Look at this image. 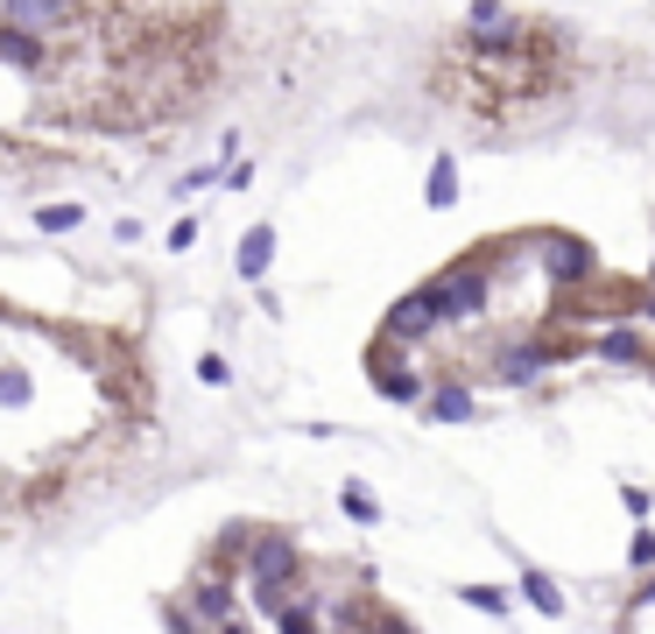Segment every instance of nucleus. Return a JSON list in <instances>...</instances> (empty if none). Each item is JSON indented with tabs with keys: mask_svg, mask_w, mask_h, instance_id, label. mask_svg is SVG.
I'll return each mask as SVG.
<instances>
[{
	"mask_svg": "<svg viewBox=\"0 0 655 634\" xmlns=\"http://www.w3.org/2000/svg\"><path fill=\"white\" fill-rule=\"evenodd\" d=\"M247 579H254V606L275 621V613L297 600V585H303V557H297V543H289L282 529H261L254 550H247Z\"/></svg>",
	"mask_w": 655,
	"mask_h": 634,
	"instance_id": "f257e3e1",
	"label": "nucleus"
},
{
	"mask_svg": "<svg viewBox=\"0 0 655 634\" xmlns=\"http://www.w3.org/2000/svg\"><path fill=\"white\" fill-rule=\"evenodd\" d=\"M423 290L437 297V311H445V324L451 318H479L487 311V297H493V276H487V254H466V261H451L437 282H423Z\"/></svg>",
	"mask_w": 655,
	"mask_h": 634,
	"instance_id": "f03ea898",
	"label": "nucleus"
},
{
	"mask_svg": "<svg viewBox=\"0 0 655 634\" xmlns=\"http://www.w3.org/2000/svg\"><path fill=\"white\" fill-rule=\"evenodd\" d=\"M437 324H445L437 297H430V290H409L388 318H381V345H388V353H409V345H423V339L437 332Z\"/></svg>",
	"mask_w": 655,
	"mask_h": 634,
	"instance_id": "7ed1b4c3",
	"label": "nucleus"
},
{
	"mask_svg": "<svg viewBox=\"0 0 655 634\" xmlns=\"http://www.w3.org/2000/svg\"><path fill=\"white\" fill-rule=\"evenodd\" d=\"M536 254H543V276L564 282V290L600 276V254H592V240H578V233H536Z\"/></svg>",
	"mask_w": 655,
	"mask_h": 634,
	"instance_id": "20e7f679",
	"label": "nucleus"
},
{
	"mask_svg": "<svg viewBox=\"0 0 655 634\" xmlns=\"http://www.w3.org/2000/svg\"><path fill=\"white\" fill-rule=\"evenodd\" d=\"M367 374H374V388L388 395V402H402V409H409V402H423V374H416L402 353H388L381 339L367 345Z\"/></svg>",
	"mask_w": 655,
	"mask_h": 634,
	"instance_id": "39448f33",
	"label": "nucleus"
},
{
	"mask_svg": "<svg viewBox=\"0 0 655 634\" xmlns=\"http://www.w3.org/2000/svg\"><path fill=\"white\" fill-rule=\"evenodd\" d=\"M557 367V345H543V339H522V345H500L493 353V374L508 381V388H529V381H543Z\"/></svg>",
	"mask_w": 655,
	"mask_h": 634,
	"instance_id": "423d86ee",
	"label": "nucleus"
},
{
	"mask_svg": "<svg viewBox=\"0 0 655 634\" xmlns=\"http://www.w3.org/2000/svg\"><path fill=\"white\" fill-rule=\"evenodd\" d=\"M190 613H198V627H233L240 606H233V585H226V571H198V585H190Z\"/></svg>",
	"mask_w": 655,
	"mask_h": 634,
	"instance_id": "0eeeda50",
	"label": "nucleus"
},
{
	"mask_svg": "<svg viewBox=\"0 0 655 634\" xmlns=\"http://www.w3.org/2000/svg\"><path fill=\"white\" fill-rule=\"evenodd\" d=\"M268 268H275V226L261 219V226H247L240 247H233V276H240V282H261Z\"/></svg>",
	"mask_w": 655,
	"mask_h": 634,
	"instance_id": "6e6552de",
	"label": "nucleus"
},
{
	"mask_svg": "<svg viewBox=\"0 0 655 634\" xmlns=\"http://www.w3.org/2000/svg\"><path fill=\"white\" fill-rule=\"evenodd\" d=\"M423 416H430V423H472V416H479V402H472L466 381H437V388L423 395Z\"/></svg>",
	"mask_w": 655,
	"mask_h": 634,
	"instance_id": "1a4fd4ad",
	"label": "nucleus"
},
{
	"mask_svg": "<svg viewBox=\"0 0 655 634\" xmlns=\"http://www.w3.org/2000/svg\"><path fill=\"white\" fill-rule=\"evenodd\" d=\"M600 360H613V367H642L648 339L634 332V324H606V332H600Z\"/></svg>",
	"mask_w": 655,
	"mask_h": 634,
	"instance_id": "9d476101",
	"label": "nucleus"
},
{
	"mask_svg": "<svg viewBox=\"0 0 655 634\" xmlns=\"http://www.w3.org/2000/svg\"><path fill=\"white\" fill-rule=\"evenodd\" d=\"M0 56L22 64V71H43L50 64V43H43V35H29V29H0Z\"/></svg>",
	"mask_w": 655,
	"mask_h": 634,
	"instance_id": "9b49d317",
	"label": "nucleus"
},
{
	"mask_svg": "<svg viewBox=\"0 0 655 634\" xmlns=\"http://www.w3.org/2000/svg\"><path fill=\"white\" fill-rule=\"evenodd\" d=\"M514 600H529L536 613H543V621H557V613H564V592H557V579H543V571H522Z\"/></svg>",
	"mask_w": 655,
	"mask_h": 634,
	"instance_id": "f8f14e48",
	"label": "nucleus"
},
{
	"mask_svg": "<svg viewBox=\"0 0 655 634\" xmlns=\"http://www.w3.org/2000/svg\"><path fill=\"white\" fill-rule=\"evenodd\" d=\"M92 219L85 205H71V198H56V205H35V233H79V226Z\"/></svg>",
	"mask_w": 655,
	"mask_h": 634,
	"instance_id": "ddd939ff",
	"label": "nucleus"
},
{
	"mask_svg": "<svg viewBox=\"0 0 655 634\" xmlns=\"http://www.w3.org/2000/svg\"><path fill=\"white\" fill-rule=\"evenodd\" d=\"M423 198H430V211H451V205H458V163H430Z\"/></svg>",
	"mask_w": 655,
	"mask_h": 634,
	"instance_id": "4468645a",
	"label": "nucleus"
},
{
	"mask_svg": "<svg viewBox=\"0 0 655 634\" xmlns=\"http://www.w3.org/2000/svg\"><path fill=\"white\" fill-rule=\"evenodd\" d=\"M339 508L353 515V522H381V501H374L367 479H345V487H339Z\"/></svg>",
	"mask_w": 655,
	"mask_h": 634,
	"instance_id": "2eb2a0df",
	"label": "nucleus"
},
{
	"mask_svg": "<svg viewBox=\"0 0 655 634\" xmlns=\"http://www.w3.org/2000/svg\"><path fill=\"white\" fill-rule=\"evenodd\" d=\"M458 600L479 606V613H514V592L508 585H458Z\"/></svg>",
	"mask_w": 655,
	"mask_h": 634,
	"instance_id": "dca6fc26",
	"label": "nucleus"
},
{
	"mask_svg": "<svg viewBox=\"0 0 655 634\" xmlns=\"http://www.w3.org/2000/svg\"><path fill=\"white\" fill-rule=\"evenodd\" d=\"M275 634H318V600H289L275 613Z\"/></svg>",
	"mask_w": 655,
	"mask_h": 634,
	"instance_id": "f3484780",
	"label": "nucleus"
},
{
	"mask_svg": "<svg viewBox=\"0 0 655 634\" xmlns=\"http://www.w3.org/2000/svg\"><path fill=\"white\" fill-rule=\"evenodd\" d=\"M627 564L655 579V536H648V529H634V543H627Z\"/></svg>",
	"mask_w": 655,
	"mask_h": 634,
	"instance_id": "a211bd4d",
	"label": "nucleus"
},
{
	"mask_svg": "<svg viewBox=\"0 0 655 634\" xmlns=\"http://www.w3.org/2000/svg\"><path fill=\"white\" fill-rule=\"evenodd\" d=\"M367 634H416L402 613H388V606H367Z\"/></svg>",
	"mask_w": 655,
	"mask_h": 634,
	"instance_id": "6ab92c4d",
	"label": "nucleus"
},
{
	"mask_svg": "<svg viewBox=\"0 0 655 634\" xmlns=\"http://www.w3.org/2000/svg\"><path fill=\"white\" fill-rule=\"evenodd\" d=\"M198 381H205V388H226V381H233V367H226L219 353H205V360H198Z\"/></svg>",
	"mask_w": 655,
	"mask_h": 634,
	"instance_id": "aec40b11",
	"label": "nucleus"
},
{
	"mask_svg": "<svg viewBox=\"0 0 655 634\" xmlns=\"http://www.w3.org/2000/svg\"><path fill=\"white\" fill-rule=\"evenodd\" d=\"M190 240H198V219H177V226H169V254H184Z\"/></svg>",
	"mask_w": 655,
	"mask_h": 634,
	"instance_id": "412c9836",
	"label": "nucleus"
},
{
	"mask_svg": "<svg viewBox=\"0 0 655 634\" xmlns=\"http://www.w3.org/2000/svg\"><path fill=\"white\" fill-rule=\"evenodd\" d=\"M621 501H627V515H634V522H648V508H655L642 487H621Z\"/></svg>",
	"mask_w": 655,
	"mask_h": 634,
	"instance_id": "4be33fe9",
	"label": "nucleus"
},
{
	"mask_svg": "<svg viewBox=\"0 0 655 634\" xmlns=\"http://www.w3.org/2000/svg\"><path fill=\"white\" fill-rule=\"evenodd\" d=\"M648 606H655V579H648L642 592H634V613H648Z\"/></svg>",
	"mask_w": 655,
	"mask_h": 634,
	"instance_id": "5701e85b",
	"label": "nucleus"
},
{
	"mask_svg": "<svg viewBox=\"0 0 655 634\" xmlns=\"http://www.w3.org/2000/svg\"><path fill=\"white\" fill-rule=\"evenodd\" d=\"M648 324H655V290H648Z\"/></svg>",
	"mask_w": 655,
	"mask_h": 634,
	"instance_id": "b1692460",
	"label": "nucleus"
},
{
	"mask_svg": "<svg viewBox=\"0 0 655 634\" xmlns=\"http://www.w3.org/2000/svg\"><path fill=\"white\" fill-rule=\"evenodd\" d=\"M648 290H655V261H648Z\"/></svg>",
	"mask_w": 655,
	"mask_h": 634,
	"instance_id": "393cba45",
	"label": "nucleus"
}]
</instances>
